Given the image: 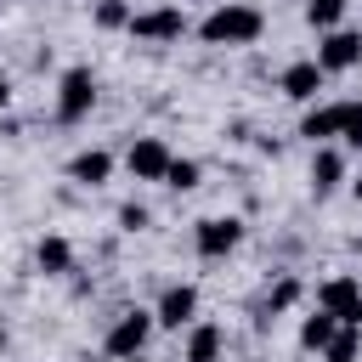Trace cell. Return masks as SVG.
<instances>
[{
  "label": "cell",
  "mask_w": 362,
  "mask_h": 362,
  "mask_svg": "<svg viewBox=\"0 0 362 362\" xmlns=\"http://www.w3.org/2000/svg\"><path fill=\"white\" fill-rule=\"evenodd\" d=\"M294 300H300V283H294V277H283V283L272 288V300H266V317H277V311H288Z\"/></svg>",
  "instance_id": "44dd1931"
},
{
  "label": "cell",
  "mask_w": 362,
  "mask_h": 362,
  "mask_svg": "<svg viewBox=\"0 0 362 362\" xmlns=\"http://www.w3.org/2000/svg\"><path fill=\"white\" fill-rule=\"evenodd\" d=\"M164 328H187L192 317H198V288L192 283H170L164 288V300H158V311H153Z\"/></svg>",
  "instance_id": "9c48e42d"
},
{
  "label": "cell",
  "mask_w": 362,
  "mask_h": 362,
  "mask_svg": "<svg viewBox=\"0 0 362 362\" xmlns=\"http://www.w3.org/2000/svg\"><path fill=\"white\" fill-rule=\"evenodd\" d=\"M238 238H243V221H232V215H209V221H198V232H192V243H198V255H204V260L232 255V249H238Z\"/></svg>",
  "instance_id": "277c9868"
},
{
  "label": "cell",
  "mask_w": 362,
  "mask_h": 362,
  "mask_svg": "<svg viewBox=\"0 0 362 362\" xmlns=\"http://www.w3.org/2000/svg\"><path fill=\"white\" fill-rule=\"evenodd\" d=\"M345 141L362 147V102H345Z\"/></svg>",
  "instance_id": "7402d4cb"
},
{
  "label": "cell",
  "mask_w": 362,
  "mask_h": 362,
  "mask_svg": "<svg viewBox=\"0 0 362 362\" xmlns=\"http://www.w3.org/2000/svg\"><path fill=\"white\" fill-rule=\"evenodd\" d=\"M124 362H147V356H124Z\"/></svg>",
  "instance_id": "484cf974"
},
{
  "label": "cell",
  "mask_w": 362,
  "mask_h": 362,
  "mask_svg": "<svg viewBox=\"0 0 362 362\" xmlns=\"http://www.w3.org/2000/svg\"><path fill=\"white\" fill-rule=\"evenodd\" d=\"M198 158H170V170H164V187H175V192H192L198 187Z\"/></svg>",
  "instance_id": "d6986e66"
},
{
  "label": "cell",
  "mask_w": 362,
  "mask_h": 362,
  "mask_svg": "<svg viewBox=\"0 0 362 362\" xmlns=\"http://www.w3.org/2000/svg\"><path fill=\"white\" fill-rule=\"evenodd\" d=\"M90 102H96V79H90V68H68L62 85H57V119H62V124H79V119L90 113Z\"/></svg>",
  "instance_id": "3957f363"
},
{
  "label": "cell",
  "mask_w": 362,
  "mask_h": 362,
  "mask_svg": "<svg viewBox=\"0 0 362 362\" xmlns=\"http://www.w3.org/2000/svg\"><path fill=\"white\" fill-rule=\"evenodd\" d=\"M221 345H226V334L215 322H198L187 334V362H221Z\"/></svg>",
  "instance_id": "5bb4252c"
},
{
  "label": "cell",
  "mask_w": 362,
  "mask_h": 362,
  "mask_svg": "<svg viewBox=\"0 0 362 362\" xmlns=\"http://www.w3.org/2000/svg\"><path fill=\"white\" fill-rule=\"evenodd\" d=\"M356 198H362V181H356Z\"/></svg>",
  "instance_id": "4316f807"
},
{
  "label": "cell",
  "mask_w": 362,
  "mask_h": 362,
  "mask_svg": "<svg viewBox=\"0 0 362 362\" xmlns=\"http://www.w3.org/2000/svg\"><path fill=\"white\" fill-rule=\"evenodd\" d=\"M153 322H158V317H153V311H141V305H136V311H119V322L107 328V356H119V362H124V356H141V351H147Z\"/></svg>",
  "instance_id": "7a4b0ae2"
},
{
  "label": "cell",
  "mask_w": 362,
  "mask_h": 362,
  "mask_svg": "<svg viewBox=\"0 0 362 362\" xmlns=\"http://www.w3.org/2000/svg\"><path fill=\"white\" fill-rule=\"evenodd\" d=\"M300 136H311V141L345 136V102H339V107H311V113L300 119Z\"/></svg>",
  "instance_id": "8fae6325"
},
{
  "label": "cell",
  "mask_w": 362,
  "mask_h": 362,
  "mask_svg": "<svg viewBox=\"0 0 362 362\" xmlns=\"http://www.w3.org/2000/svg\"><path fill=\"white\" fill-rule=\"evenodd\" d=\"M317 305H322L334 322H356V328H362V283H356V277H334V283H322Z\"/></svg>",
  "instance_id": "8992f818"
},
{
  "label": "cell",
  "mask_w": 362,
  "mask_h": 362,
  "mask_svg": "<svg viewBox=\"0 0 362 362\" xmlns=\"http://www.w3.org/2000/svg\"><path fill=\"white\" fill-rule=\"evenodd\" d=\"M345 181V158L334 153V147H317V158H311V192L322 198V192H334Z\"/></svg>",
  "instance_id": "7c38bea8"
},
{
  "label": "cell",
  "mask_w": 362,
  "mask_h": 362,
  "mask_svg": "<svg viewBox=\"0 0 362 362\" xmlns=\"http://www.w3.org/2000/svg\"><path fill=\"white\" fill-rule=\"evenodd\" d=\"M147 221H153V215H147L141 204H124V209H119V226H124V232H141Z\"/></svg>",
  "instance_id": "603a6c76"
},
{
  "label": "cell",
  "mask_w": 362,
  "mask_h": 362,
  "mask_svg": "<svg viewBox=\"0 0 362 362\" xmlns=\"http://www.w3.org/2000/svg\"><path fill=\"white\" fill-rule=\"evenodd\" d=\"M79 362H90V356H79Z\"/></svg>",
  "instance_id": "83f0119b"
},
{
  "label": "cell",
  "mask_w": 362,
  "mask_h": 362,
  "mask_svg": "<svg viewBox=\"0 0 362 362\" xmlns=\"http://www.w3.org/2000/svg\"><path fill=\"white\" fill-rule=\"evenodd\" d=\"M0 6H6V0H0Z\"/></svg>",
  "instance_id": "f1b7e54d"
},
{
  "label": "cell",
  "mask_w": 362,
  "mask_h": 362,
  "mask_svg": "<svg viewBox=\"0 0 362 362\" xmlns=\"http://www.w3.org/2000/svg\"><path fill=\"white\" fill-rule=\"evenodd\" d=\"M107 170H113V158H107L102 147H90V153H79V158L68 164V175H74V181H85V187H102V181H107Z\"/></svg>",
  "instance_id": "9a60e30c"
},
{
  "label": "cell",
  "mask_w": 362,
  "mask_h": 362,
  "mask_svg": "<svg viewBox=\"0 0 362 362\" xmlns=\"http://www.w3.org/2000/svg\"><path fill=\"white\" fill-rule=\"evenodd\" d=\"M130 6L124 0H96V28H130Z\"/></svg>",
  "instance_id": "ffe728a7"
},
{
  "label": "cell",
  "mask_w": 362,
  "mask_h": 362,
  "mask_svg": "<svg viewBox=\"0 0 362 362\" xmlns=\"http://www.w3.org/2000/svg\"><path fill=\"white\" fill-rule=\"evenodd\" d=\"M322 79H328V74L317 68V57H311V62H288V68H283V96H288V102H311V96L322 90Z\"/></svg>",
  "instance_id": "30bf717a"
},
{
  "label": "cell",
  "mask_w": 362,
  "mask_h": 362,
  "mask_svg": "<svg viewBox=\"0 0 362 362\" xmlns=\"http://www.w3.org/2000/svg\"><path fill=\"white\" fill-rule=\"evenodd\" d=\"M6 102H11V85H6V74H0V107H6Z\"/></svg>",
  "instance_id": "cb8c5ba5"
},
{
  "label": "cell",
  "mask_w": 362,
  "mask_h": 362,
  "mask_svg": "<svg viewBox=\"0 0 362 362\" xmlns=\"http://www.w3.org/2000/svg\"><path fill=\"white\" fill-rule=\"evenodd\" d=\"M130 34H136V40H181V34H187V11H181V6L136 11V17H130Z\"/></svg>",
  "instance_id": "52a82bcc"
},
{
  "label": "cell",
  "mask_w": 362,
  "mask_h": 362,
  "mask_svg": "<svg viewBox=\"0 0 362 362\" xmlns=\"http://www.w3.org/2000/svg\"><path fill=\"white\" fill-rule=\"evenodd\" d=\"M356 62H362V34H356V28L322 34V45H317V68H322V74H345V68H356Z\"/></svg>",
  "instance_id": "5b68a950"
},
{
  "label": "cell",
  "mask_w": 362,
  "mask_h": 362,
  "mask_svg": "<svg viewBox=\"0 0 362 362\" xmlns=\"http://www.w3.org/2000/svg\"><path fill=\"white\" fill-rule=\"evenodd\" d=\"M170 158H175V153H170L158 136H141V141H130V153H124V164H130V175H136V181H164Z\"/></svg>",
  "instance_id": "ba28073f"
},
{
  "label": "cell",
  "mask_w": 362,
  "mask_h": 362,
  "mask_svg": "<svg viewBox=\"0 0 362 362\" xmlns=\"http://www.w3.org/2000/svg\"><path fill=\"white\" fill-rule=\"evenodd\" d=\"M356 351H362V339H356V322H339V334L328 339V362H356Z\"/></svg>",
  "instance_id": "ac0fdd59"
},
{
  "label": "cell",
  "mask_w": 362,
  "mask_h": 362,
  "mask_svg": "<svg viewBox=\"0 0 362 362\" xmlns=\"http://www.w3.org/2000/svg\"><path fill=\"white\" fill-rule=\"evenodd\" d=\"M260 28H266V17H260L255 6H215V11L198 23L204 45H255Z\"/></svg>",
  "instance_id": "6da1fadb"
},
{
  "label": "cell",
  "mask_w": 362,
  "mask_h": 362,
  "mask_svg": "<svg viewBox=\"0 0 362 362\" xmlns=\"http://www.w3.org/2000/svg\"><path fill=\"white\" fill-rule=\"evenodd\" d=\"M345 6H351V0H305V23L322 28V34H334L339 17H345Z\"/></svg>",
  "instance_id": "e0dca14e"
},
{
  "label": "cell",
  "mask_w": 362,
  "mask_h": 362,
  "mask_svg": "<svg viewBox=\"0 0 362 362\" xmlns=\"http://www.w3.org/2000/svg\"><path fill=\"white\" fill-rule=\"evenodd\" d=\"M0 351H6V328H0Z\"/></svg>",
  "instance_id": "d4e9b609"
},
{
  "label": "cell",
  "mask_w": 362,
  "mask_h": 362,
  "mask_svg": "<svg viewBox=\"0 0 362 362\" xmlns=\"http://www.w3.org/2000/svg\"><path fill=\"white\" fill-rule=\"evenodd\" d=\"M34 260H40L45 277H62V272H74V243H68V238H40Z\"/></svg>",
  "instance_id": "4fadbf2b"
},
{
  "label": "cell",
  "mask_w": 362,
  "mask_h": 362,
  "mask_svg": "<svg viewBox=\"0 0 362 362\" xmlns=\"http://www.w3.org/2000/svg\"><path fill=\"white\" fill-rule=\"evenodd\" d=\"M334 334H339V322H334L322 305H317V317H305V322H300V345H305V351H328V339H334Z\"/></svg>",
  "instance_id": "2e32d148"
}]
</instances>
